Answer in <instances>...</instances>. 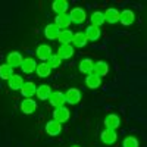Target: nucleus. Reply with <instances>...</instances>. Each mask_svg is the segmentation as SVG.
Instances as JSON below:
<instances>
[{
  "mask_svg": "<svg viewBox=\"0 0 147 147\" xmlns=\"http://www.w3.org/2000/svg\"><path fill=\"white\" fill-rule=\"evenodd\" d=\"M69 19H71V24L74 22V24H82V22H85V19H87V12H85V9H82V7H74V9H71V12H69Z\"/></svg>",
  "mask_w": 147,
  "mask_h": 147,
  "instance_id": "1",
  "label": "nucleus"
},
{
  "mask_svg": "<svg viewBox=\"0 0 147 147\" xmlns=\"http://www.w3.org/2000/svg\"><path fill=\"white\" fill-rule=\"evenodd\" d=\"M69 116H71V113H69V110H68L65 106H62V107H56V109L53 110V119H55L56 122H59V124L68 122Z\"/></svg>",
  "mask_w": 147,
  "mask_h": 147,
  "instance_id": "2",
  "label": "nucleus"
},
{
  "mask_svg": "<svg viewBox=\"0 0 147 147\" xmlns=\"http://www.w3.org/2000/svg\"><path fill=\"white\" fill-rule=\"evenodd\" d=\"M49 102H50V105L56 109V107H62L65 106V94L62 91H52L50 97H49Z\"/></svg>",
  "mask_w": 147,
  "mask_h": 147,
  "instance_id": "3",
  "label": "nucleus"
},
{
  "mask_svg": "<svg viewBox=\"0 0 147 147\" xmlns=\"http://www.w3.org/2000/svg\"><path fill=\"white\" fill-rule=\"evenodd\" d=\"M65 94V102L69 105H77L81 100V91L78 88H69Z\"/></svg>",
  "mask_w": 147,
  "mask_h": 147,
  "instance_id": "4",
  "label": "nucleus"
},
{
  "mask_svg": "<svg viewBox=\"0 0 147 147\" xmlns=\"http://www.w3.org/2000/svg\"><path fill=\"white\" fill-rule=\"evenodd\" d=\"M107 72H109V65H107L106 62H103V60L94 62V68H93V72H91L93 75L102 78V77L107 75Z\"/></svg>",
  "mask_w": 147,
  "mask_h": 147,
  "instance_id": "5",
  "label": "nucleus"
},
{
  "mask_svg": "<svg viewBox=\"0 0 147 147\" xmlns=\"http://www.w3.org/2000/svg\"><path fill=\"white\" fill-rule=\"evenodd\" d=\"M22 60L24 57L19 52H10L6 57V65H9L10 68H16V66H21Z\"/></svg>",
  "mask_w": 147,
  "mask_h": 147,
  "instance_id": "6",
  "label": "nucleus"
},
{
  "mask_svg": "<svg viewBox=\"0 0 147 147\" xmlns=\"http://www.w3.org/2000/svg\"><path fill=\"white\" fill-rule=\"evenodd\" d=\"M46 132L49 134V136H52V137L59 136V134L62 132V124H59V122H56L55 119L49 121L47 124H46Z\"/></svg>",
  "mask_w": 147,
  "mask_h": 147,
  "instance_id": "7",
  "label": "nucleus"
},
{
  "mask_svg": "<svg viewBox=\"0 0 147 147\" xmlns=\"http://www.w3.org/2000/svg\"><path fill=\"white\" fill-rule=\"evenodd\" d=\"M100 140H102L105 144H107V146L113 144V143L118 140L116 131H115V129H109V128H106V129L102 131V134H100Z\"/></svg>",
  "mask_w": 147,
  "mask_h": 147,
  "instance_id": "8",
  "label": "nucleus"
},
{
  "mask_svg": "<svg viewBox=\"0 0 147 147\" xmlns=\"http://www.w3.org/2000/svg\"><path fill=\"white\" fill-rule=\"evenodd\" d=\"M35 90H37V85L32 81H27V82L22 84L21 94L25 97V99H32V96L35 94Z\"/></svg>",
  "mask_w": 147,
  "mask_h": 147,
  "instance_id": "9",
  "label": "nucleus"
},
{
  "mask_svg": "<svg viewBox=\"0 0 147 147\" xmlns=\"http://www.w3.org/2000/svg\"><path fill=\"white\" fill-rule=\"evenodd\" d=\"M35 55H37L38 59H41L43 62H46V60L53 55L52 53V47L49 44H40L38 47H37V50H35Z\"/></svg>",
  "mask_w": 147,
  "mask_h": 147,
  "instance_id": "10",
  "label": "nucleus"
},
{
  "mask_svg": "<svg viewBox=\"0 0 147 147\" xmlns=\"http://www.w3.org/2000/svg\"><path fill=\"white\" fill-rule=\"evenodd\" d=\"M74 47L71 46V44H62L59 49H57V56L62 59V60H68V59H71L72 56H74Z\"/></svg>",
  "mask_w": 147,
  "mask_h": 147,
  "instance_id": "11",
  "label": "nucleus"
},
{
  "mask_svg": "<svg viewBox=\"0 0 147 147\" xmlns=\"http://www.w3.org/2000/svg\"><path fill=\"white\" fill-rule=\"evenodd\" d=\"M105 22H109V24H116L119 22V10L115 9V7H107L105 10Z\"/></svg>",
  "mask_w": 147,
  "mask_h": 147,
  "instance_id": "12",
  "label": "nucleus"
},
{
  "mask_svg": "<svg viewBox=\"0 0 147 147\" xmlns=\"http://www.w3.org/2000/svg\"><path fill=\"white\" fill-rule=\"evenodd\" d=\"M134 21H136V16H134V12L131 9H125L119 12V22L122 25H131Z\"/></svg>",
  "mask_w": 147,
  "mask_h": 147,
  "instance_id": "13",
  "label": "nucleus"
},
{
  "mask_svg": "<svg viewBox=\"0 0 147 147\" xmlns=\"http://www.w3.org/2000/svg\"><path fill=\"white\" fill-rule=\"evenodd\" d=\"M105 125L109 129H115L116 131V128H119V125H121V118L118 115H115V113H109L105 118Z\"/></svg>",
  "mask_w": 147,
  "mask_h": 147,
  "instance_id": "14",
  "label": "nucleus"
},
{
  "mask_svg": "<svg viewBox=\"0 0 147 147\" xmlns=\"http://www.w3.org/2000/svg\"><path fill=\"white\" fill-rule=\"evenodd\" d=\"M52 9L56 15H62V13H66L68 9H69V3L66 0H55L52 3Z\"/></svg>",
  "mask_w": 147,
  "mask_h": 147,
  "instance_id": "15",
  "label": "nucleus"
},
{
  "mask_svg": "<svg viewBox=\"0 0 147 147\" xmlns=\"http://www.w3.org/2000/svg\"><path fill=\"white\" fill-rule=\"evenodd\" d=\"M55 25H56L59 30H69V25H71V19H69L68 13L56 15V18H55Z\"/></svg>",
  "mask_w": 147,
  "mask_h": 147,
  "instance_id": "16",
  "label": "nucleus"
},
{
  "mask_svg": "<svg viewBox=\"0 0 147 147\" xmlns=\"http://www.w3.org/2000/svg\"><path fill=\"white\" fill-rule=\"evenodd\" d=\"M21 69L24 74H32L35 69H37V62H35V59L32 57H25L22 60V63H21Z\"/></svg>",
  "mask_w": 147,
  "mask_h": 147,
  "instance_id": "17",
  "label": "nucleus"
},
{
  "mask_svg": "<svg viewBox=\"0 0 147 147\" xmlns=\"http://www.w3.org/2000/svg\"><path fill=\"white\" fill-rule=\"evenodd\" d=\"M35 109H37V103L32 99H24L21 102V110H22V113L31 115L32 112H35Z\"/></svg>",
  "mask_w": 147,
  "mask_h": 147,
  "instance_id": "18",
  "label": "nucleus"
},
{
  "mask_svg": "<svg viewBox=\"0 0 147 147\" xmlns=\"http://www.w3.org/2000/svg\"><path fill=\"white\" fill-rule=\"evenodd\" d=\"M50 94H52V88H50V85H47V84L38 85L35 90V96L38 97L40 100H49Z\"/></svg>",
  "mask_w": 147,
  "mask_h": 147,
  "instance_id": "19",
  "label": "nucleus"
},
{
  "mask_svg": "<svg viewBox=\"0 0 147 147\" xmlns=\"http://www.w3.org/2000/svg\"><path fill=\"white\" fill-rule=\"evenodd\" d=\"M84 32H85V37H87V40H88V41H97V40L100 38V35H102L100 28L93 27V25H88L87 30H85Z\"/></svg>",
  "mask_w": 147,
  "mask_h": 147,
  "instance_id": "20",
  "label": "nucleus"
},
{
  "mask_svg": "<svg viewBox=\"0 0 147 147\" xmlns=\"http://www.w3.org/2000/svg\"><path fill=\"white\" fill-rule=\"evenodd\" d=\"M24 82H25V81H24V78L21 75H18V74H13V75L7 80V85H9L10 90H21Z\"/></svg>",
  "mask_w": 147,
  "mask_h": 147,
  "instance_id": "21",
  "label": "nucleus"
},
{
  "mask_svg": "<svg viewBox=\"0 0 147 147\" xmlns=\"http://www.w3.org/2000/svg\"><path fill=\"white\" fill-rule=\"evenodd\" d=\"M60 30L55 25V24H49V25H46L44 28V37L49 40H57V35H59Z\"/></svg>",
  "mask_w": 147,
  "mask_h": 147,
  "instance_id": "22",
  "label": "nucleus"
},
{
  "mask_svg": "<svg viewBox=\"0 0 147 147\" xmlns=\"http://www.w3.org/2000/svg\"><path fill=\"white\" fill-rule=\"evenodd\" d=\"M85 85H87L88 88L94 90V88H99L102 85V78L93 75V74H88L87 77H85Z\"/></svg>",
  "mask_w": 147,
  "mask_h": 147,
  "instance_id": "23",
  "label": "nucleus"
},
{
  "mask_svg": "<svg viewBox=\"0 0 147 147\" xmlns=\"http://www.w3.org/2000/svg\"><path fill=\"white\" fill-rule=\"evenodd\" d=\"M72 43L75 44V47H78V49L84 47L85 44L88 43L87 37H85V32H74V37H72Z\"/></svg>",
  "mask_w": 147,
  "mask_h": 147,
  "instance_id": "24",
  "label": "nucleus"
},
{
  "mask_svg": "<svg viewBox=\"0 0 147 147\" xmlns=\"http://www.w3.org/2000/svg\"><path fill=\"white\" fill-rule=\"evenodd\" d=\"M90 21H91V25H93V27H97V28H99L100 25H103V24H105V16H103V12H100V10H96V12H93L91 16H90Z\"/></svg>",
  "mask_w": 147,
  "mask_h": 147,
  "instance_id": "25",
  "label": "nucleus"
},
{
  "mask_svg": "<svg viewBox=\"0 0 147 147\" xmlns=\"http://www.w3.org/2000/svg\"><path fill=\"white\" fill-rule=\"evenodd\" d=\"M93 68H94V62L91 59H82L80 62V72L85 74V75H88V74L93 72Z\"/></svg>",
  "mask_w": 147,
  "mask_h": 147,
  "instance_id": "26",
  "label": "nucleus"
},
{
  "mask_svg": "<svg viewBox=\"0 0 147 147\" xmlns=\"http://www.w3.org/2000/svg\"><path fill=\"white\" fill-rule=\"evenodd\" d=\"M72 37H74V32L71 30H62L57 35V40L62 43V44H71L72 43Z\"/></svg>",
  "mask_w": 147,
  "mask_h": 147,
  "instance_id": "27",
  "label": "nucleus"
},
{
  "mask_svg": "<svg viewBox=\"0 0 147 147\" xmlns=\"http://www.w3.org/2000/svg\"><path fill=\"white\" fill-rule=\"evenodd\" d=\"M35 72H37V75H38L40 78H46V77H49V75H50L52 69L47 66V63H46V62H41L40 65H37V69H35Z\"/></svg>",
  "mask_w": 147,
  "mask_h": 147,
  "instance_id": "28",
  "label": "nucleus"
},
{
  "mask_svg": "<svg viewBox=\"0 0 147 147\" xmlns=\"http://www.w3.org/2000/svg\"><path fill=\"white\" fill-rule=\"evenodd\" d=\"M46 63H47V66L50 69H56V68H59L60 65H62V59H60L57 55H52L46 60Z\"/></svg>",
  "mask_w": 147,
  "mask_h": 147,
  "instance_id": "29",
  "label": "nucleus"
},
{
  "mask_svg": "<svg viewBox=\"0 0 147 147\" xmlns=\"http://www.w3.org/2000/svg\"><path fill=\"white\" fill-rule=\"evenodd\" d=\"M12 75H13V68H10L9 65L3 63V65H0V78H3V80H9Z\"/></svg>",
  "mask_w": 147,
  "mask_h": 147,
  "instance_id": "30",
  "label": "nucleus"
},
{
  "mask_svg": "<svg viewBox=\"0 0 147 147\" xmlns=\"http://www.w3.org/2000/svg\"><path fill=\"white\" fill-rule=\"evenodd\" d=\"M122 146L124 147H138L140 143H138V140L136 137H127L124 140V143H122Z\"/></svg>",
  "mask_w": 147,
  "mask_h": 147,
  "instance_id": "31",
  "label": "nucleus"
},
{
  "mask_svg": "<svg viewBox=\"0 0 147 147\" xmlns=\"http://www.w3.org/2000/svg\"><path fill=\"white\" fill-rule=\"evenodd\" d=\"M71 147H80V146H71Z\"/></svg>",
  "mask_w": 147,
  "mask_h": 147,
  "instance_id": "32",
  "label": "nucleus"
}]
</instances>
